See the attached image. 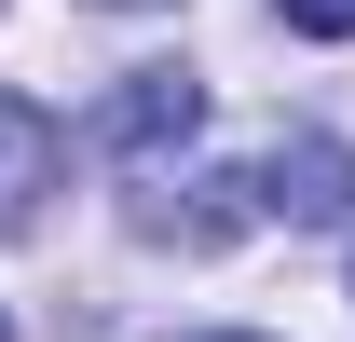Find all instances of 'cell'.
I'll use <instances>...</instances> for the list:
<instances>
[{"label": "cell", "mask_w": 355, "mask_h": 342, "mask_svg": "<svg viewBox=\"0 0 355 342\" xmlns=\"http://www.w3.org/2000/svg\"><path fill=\"white\" fill-rule=\"evenodd\" d=\"M191 124H205V83H191V69H123L110 110H96V151L164 165V151H191Z\"/></svg>", "instance_id": "cell-2"}, {"label": "cell", "mask_w": 355, "mask_h": 342, "mask_svg": "<svg viewBox=\"0 0 355 342\" xmlns=\"http://www.w3.org/2000/svg\"><path fill=\"white\" fill-rule=\"evenodd\" d=\"M0 342H14V329H0Z\"/></svg>", "instance_id": "cell-7"}, {"label": "cell", "mask_w": 355, "mask_h": 342, "mask_svg": "<svg viewBox=\"0 0 355 342\" xmlns=\"http://www.w3.org/2000/svg\"><path fill=\"white\" fill-rule=\"evenodd\" d=\"M110 14H150V0H110Z\"/></svg>", "instance_id": "cell-5"}, {"label": "cell", "mask_w": 355, "mask_h": 342, "mask_svg": "<svg viewBox=\"0 0 355 342\" xmlns=\"http://www.w3.org/2000/svg\"><path fill=\"white\" fill-rule=\"evenodd\" d=\"M55 151H69V137H55V110L0 83V233H28V219H42V192H55Z\"/></svg>", "instance_id": "cell-3"}, {"label": "cell", "mask_w": 355, "mask_h": 342, "mask_svg": "<svg viewBox=\"0 0 355 342\" xmlns=\"http://www.w3.org/2000/svg\"><path fill=\"white\" fill-rule=\"evenodd\" d=\"M219 342H246V329H219Z\"/></svg>", "instance_id": "cell-6"}, {"label": "cell", "mask_w": 355, "mask_h": 342, "mask_svg": "<svg viewBox=\"0 0 355 342\" xmlns=\"http://www.w3.org/2000/svg\"><path fill=\"white\" fill-rule=\"evenodd\" d=\"M232 192H246V219H301L314 233V219H355V151L342 137H273Z\"/></svg>", "instance_id": "cell-1"}, {"label": "cell", "mask_w": 355, "mask_h": 342, "mask_svg": "<svg viewBox=\"0 0 355 342\" xmlns=\"http://www.w3.org/2000/svg\"><path fill=\"white\" fill-rule=\"evenodd\" d=\"M273 14H287L301 42H355V0H273Z\"/></svg>", "instance_id": "cell-4"}]
</instances>
